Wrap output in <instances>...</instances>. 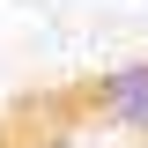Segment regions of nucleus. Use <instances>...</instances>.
Instances as JSON below:
<instances>
[{
    "label": "nucleus",
    "instance_id": "f257e3e1",
    "mask_svg": "<svg viewBox=\"0 0 148 148\" xmlns=\"http://www.w3.org/2000/svg\"><path fill=\"white\" fill-rule=\"evenodd\" d=\"M0 148H148V52L22 82L0 104Z\"/></svg>",
    "mask_w": 148,
    "mask_h": 148
}]
</instances>
